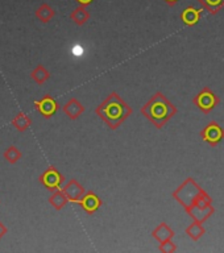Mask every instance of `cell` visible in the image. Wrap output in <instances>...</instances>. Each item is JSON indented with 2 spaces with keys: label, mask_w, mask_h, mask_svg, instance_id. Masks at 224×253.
I'll use <instances>...</instances> for the list:
<instances>
[{
  "label": "cell",
  "mask_w": 224,
  "mask_h": 253,
  "mask_svg": "<svg viewBox=\"0 0 224 253\" xmlns=\"http://www.w3.org/2000/svg\"><path fill=\"white\" fill-rule=\"evenodd\" d=\"M203 9L210 13H218L224 7V0H198Z\"/></svg>",
  "instance_id": "obj_19"
},
{
  "label": "cell",
  "mask_w": 224,
  "mask_h": 253,
  "mask_svg": "<svg viewBox=\"0 0 224 253\" xmlns=\"http://www.w3.org/2000/svg\"><path fill=\"white\" fill-rule=\"evenodd\" d=\"M70 19L73 20L77 25H83V24L87 23L89 19H90V12L87 11L86 7L79 5L78 8H75L74 11L71 12Z\"/></svg>",
  "instance_id": "obj_17"
},
{
  "label": "cell",
  "mask_w": 224,
  "mask_h": 253,
  "mask_svg": "<svg viewBox=\"0 0 224 253\" xmlns=\"http://www.w3.org/2000/svg\"><path fill=\"white\" fill-rule=\"evenodd\" d=\"M4 158H5V161L8 164H16L17 161H20L21 158H23V153H21V150L17 149L15 145H11L9 148H7V150L4 152Z\"/></svg>",
  "instance_id": "obj_21"
},
{
  "label": "cell",
  "mask_w": 224,
  "mask_h": 253,
  "mask_svg": "<svg viewBox=\"0 0 224 253\" xmlns=\"http://www.w3.org/2000/svg\"><path fill=\"white\" fill-rule=\"evenodd\" d=\"M160 251L165 253H173L177 251V247H176V244H174L173 241L168 240L160 244Z\"/></svg>",
  "instance_id": "obj_22"
},
{
  "label": "cell",
  "mask_w": 224,
  "mask_h": 253,
  "mask_svg": "<svg viewBox=\"0 0 224 253\" xmlns=\"http://www.w3.org/2000/svg\"><path fill=\"white\" fill-rule=\"evenodd\" d=\"M63 112H65L67 118H70L71 120H75V119H78L85 112V107L82 106V103L79 102L78 99L71 98L63 106Z\"/></svg>",
  "instance_id": "obj_11"
},
{
  "label": "cell",
  "mask_w": 224,
  "mask_h": 253,
  "mask_svg": "<svg viewBox=\"0 0 224 253\" xmlns=\"http://www.w3.org/2000/svg\"><path fill=\"white\" fill-rule=\"evenodd\" d=\"M186 212L189 213L190 216L193 217L195 221L205 223V221L207 220V219H209L214 212H215V209L213 207V205H207V206L194 205L191 206L190 209L186 210Z\"/></svg>",
  "instance_id": "obj_9"
},
{
  "label": "cell",
  "mask_w": 224,
  "mask_h": 253,
  "mask_svg": "<svg viewBox=\"0 0 224 253\" xmlns=\"http://www.w3.org/2000/svg\"><path fill=\"white\" fill-rule=\"evenodd\" d=\"M11 124L16 130H19V132H25V130L31 126L32 119L21 111V112H19V114L16 115L15 118L12 119Z\"/></svg>",
  "instance_id": "obj_14"
},
{
  "label": "cell",
  "mask_w": 224,
  "mask_h": 253,
  "mask_svg": "<svg viewBox=\"0 0 224 253\" xmlns=\"http://www.w3.org/2000/svg\"><path fill=\"white\" fill-rule=\"evenodd\" d=\"M201 137L203 141L209 142L211 146H217L224 138V129L217 122L210 123L205 129L201 132Z\"/></svg>",
  "instance_id": "obj_6"
},
{
  "label": "cell",
  "mask_w": 224,
  "mask_h": 253,
  "mask_svg": "<svg viewBox=\"0 0 224 253\" xmlns=\"http://www.w3.org/2000/svg\"><path fill=\"white\" fill-rule=\"evenodd\" d=\"M31 77L32 79L35 81L37 84H44V83L46 82L47 79L50 78V73L43 66V65H39V66H36L31 73Z\"/></svg>",
  "instance_id": "obj_18"
},
{
  "label": "cell",
  "mask_w": 224,
  "mask_h": 253,
  "mask_svg": "<svg viewBox=\"0 0 224 253\" xmlns=\"http://www.w3.org/2000/svg\"><path fill=\"white\" fill-rule=\"evenodd\" d=\"M35 106L36 110L39 111L40 114L46 119L51 118L57 112V110H58V104L55 102V99L50 96V95H45L40 100H36Z\"/></svg>",
  "instance_id": "obj_7"
},
{
  "label": "cell",
  "mask_w": 224,
  "mask_h": 253,
  "mask_svg": "<svg viewBox=\"0 0 224 253\" xmlns=\"http://www.w3.org/2000/svg\"><path fill=\"white\" fill-rule=\"evenodd\" d=\"M164 1H166L169 5H174V4H177L179 0H164Z\"/></svg>",
  "instance_id": "obj_25"
},
{
  "label": "cell",
  "mask_w": 224,
  "mask_h": 253,
  "mask_svg": "<svg viewBox=\"0 0 224 253\" xmlns=\"http://www.w3.org/2000/svg\"><path fill=\"white\" fill-rule=\"evenodd\" d=\"M201 15H202V9H198L195 7H187L185 8L181 13V20L182 23L187 25V27H193L195 24L201 20Z\"/></svg>",
  "instance_id": "obj_12"
},
{
  "label": "cell",
  "mask_w": 224,
  "mask_h": 253,
  "mask_svg": "<svg viewBox=\"0 0 224 253\" xmlns=\"http://www.w3.org/2000/svg\"><path fill=\"white\" fill-rule=\"evenodd\" d=\"M152 235L161 244L164 241L172 240V237L174 236V231L166 223H161V224L156 227V229L152 232Z\"/></svg>",
  "instance_id": "obj_13"
},
{
  "label": "cell",
  "mask_w": 224,
  "mask_h": 253,
  "mask_svg": "<svg viewBox=\"0 0 224 253\" xmlns=\"http://www.w3.org/2000/svg\"><path fill=\"white\" fill-rule=\"evenodd\" d=\"M67 202H69V198L65 195V193L62 191V189L53 191V194H51L50 198H49V203H50V205L53 206V207H54L57 211L62 210L63 207L66 206Z\"/></svg>",
  "instance_id": "obj_16"
},
{
  "label": "cell",
  "mask_w": 224,
  "mask_h": 253,
  "mask_svg": "<svg viewBox=\"0 0 224 253\" xmlns=\"http://www.w3.org/2000/svg\"><path fill=\"white\" fill-rule=\"evenodd\" d=\"M7 232H8V228L3 224V223H1V221H0V240H1V237H3Z\"/></svg>",
  "instance_id": "obj_23"
},
{
  "label": "cell",
  "mask_w": 224,
  "mask_h": 253,
  "mask_svg": "<svg viewBox=\"0 0 224 253\" xmlns=\"http://www.w3.org/2000/svg\"><path fill=\"white\" fill-rule=\"evenodd\" d=\"M77 3L79 4V5H83V7H86V5H89V4H91L94 0H75Z\"/></svg>",
  "instance_id": "obj_24"
},
{
  "label": "cell",
  "mask_w": 224,
  "mask_h": 253,
  "mask_svg": "<svg viewBox=\"0 0 224 253\" xmlns=\"http://www.w3.org/2000/svg\"><path fill=\"white\" fill-rule=\"evenodd\" d=\"M173 197L178 201L179 205L185 207V210L190 209L194 205L207 206L211 205V198L205 190L201 189L193 178H187L179 187L173 193Z\"/></svg>",
  "instance_id": "obj_3"
},
{
  "label": "cell",
  "mask_w": 224,
  "mask_h": 253,
  "mask_svg": "<svg viewBox=\"0 0 224 253\" xmlns=\"http://www.w3.org/2000/svg\"><path fill=\"white\" fill-rule=\"evenodd\" d=\"M141 112L149 122L153 123L156 128L160 129L177 114V108L166 99V96H164V94L157 92L142 106Z\"/></svg>",
  "instance_id": "obj_2"
},
{
  "label": "cell",
  "mask_w": 224,
  "mask_h": 253,
  "mask_svg": "<svg viewBox=\"0 0 224 253\" xmlns=\"http://www.w3.org/2000/svg\"><path fill=\"white\" fill-rule=\"evenodd\" d=\"M62 191L69 198V202H73V203H77L86 194L83 186L78 181H75V179H70V181L67 182L66 185L62 187Z\"/></svg>",
  "instance_id": "obj_10"
},
{
  "label": "cell",
  "mask_w": 224,
  "mask_h": 253,
  "mask_svg": "<svg viewBox=\"0 0 224 253\" xmlns=\"http://www.w3.org/2000/svg\"><path fill=\"white\" fill-rule=\"evenodd\" d=\"M194 103L197 104V107L202 111V112L209 114V112H211V111L221 103V99L218 98L217 95L214 94L209 87H205V88L194 98Z\"/></svg>",
  "instance_id": "obj_4"
},
{
  "label": "cell",
  "mask_w": 224,
  "mask_h": 253,
  "mask_svg": "<svg viewBox=\"0 0 224 253\" xmlns=\"http://www.w3.org/2000/svg\"><path fill=\"white\" fill-rule=\"evenodd\" d=\"M39 181L43 183L47 190L50 191H55V190L61 189L65 178L58 170L55 169L54 166H49L41 175H40Z\"/></svg>",
  "instance_id": "obj_5"
},
{
  "label": "cell",
  "mask_w": 224,
  "mask_h": 253,
  "mask_svg": "<svg viewBox=\"0 0 224 253\" xmlns=\"http://www.w3.org/2000/svg\"><path fill=\"white\" fill-rule=\"evenodd\" d=\"M205 232H206V229L203 228L202 223L195 220H194V223H191V224L186 228V233H187L193 240H199V239L205 235Z\"/></svg>",
  "instance_id": "obj_20"
},
{
  "label": "cell",
  "mask_w": 224,
  "mask_h": 253,
  "mask_svg": "<svg viewBox=\"0 0 224 253\" xmlns=\"http://www.w3.org/2000/svg\"><path fill=\"white\" fill-rule=\"evenodd\" d=\"M54 16L55 11L47 3H43L39 8H37V11H36V17L44 24L49 23Z\"/></svg>",
  "instance_id": "obj_15"
},
{
  "label": "cell",
  "mask_w": 224,
  "mask_h": 253,
  "mask_svg": "<svg viewBox=\"0 0 224 253\" xmlns=\"http://www.w3.org/2000/svg\"><path fill=\"white\" fill-rule=\"evenodd\" d=\"M95 112L110 129H116L132 115V108L120 98V95L111 92L106 100L96 107Z\"/></svg>",
  "instance_id": "obj_1"
},
{
  "label": "cell",
  "mask_w": 224,
  "mask_h": 253,
  "mask_svg": "<svg viewBox=\"0 0 224 253\" xmlns=\"http://www.w3.org/2000/svg\"><path fill=\"white\" fill-rule=\"evenodd\" d=\"M77 205L81 206L89 215H91V213H94L98 211L99 207L102 206V201H100V198H99L94 191H87V193L77 202Z\"/></svg>",
  "instance_id": "obj_8"
}]
</instances>
